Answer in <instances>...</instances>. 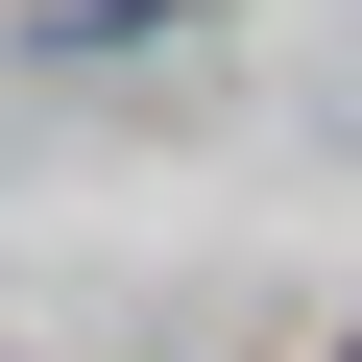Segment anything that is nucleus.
<instances>
[{"instance_id": "1", "label": "nucleus", "mask_w": 362, "mask_h": 362, "mask_svg": "<svg viewBox=\"0 0 362 362\" xmlns=\"http://www.w3.org/2000/svg\"><path fill=\"white\" fill-rule=\"evenodd\" d=\"M338 362H362V338H338Z\"/></svg>"}]
</instances>
